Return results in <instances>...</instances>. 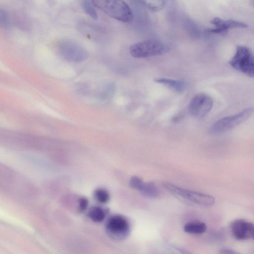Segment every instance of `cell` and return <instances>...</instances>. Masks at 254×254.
<instances>
[{
    "instance_id": "obj_3",
    "label": "cell",
    "mask_w": 254,
    "mask_h": 254,
    "mask_svg": "<svg viewBox=\"0 0 254 254\" xmlns=\"http://www.w3.org/2000/svg\"><path fill=\"white\" fill-rule=\"evenodd\" d=\"M164 188L175 196L196 204L209 206L215 203V198L211 195L180 188L171 183H163Z\"/></svg>"
},
{
    "instance_id": "obj_16",
    "label": "cell",
    "mask_w": 254,
    "mask_h": 254,
    "mask_svg": "<svg viewBox=\"0 0 254 254\" xmlns=\"http://www.w3.org/2000/svg\"><path fill=\"white\" fill-rule=\"evenodd\" d=\"M81 5L84 11L91 18L96 19L98 18V15L94 5L92 3L91 0H81Z\"/></svg>"
},
{
    "instance_id": "obj_14",
    "label": "cell",
    "mask_w": 254,
    "mask_h": 254,
    "mask_svg": "<svg viewBox=\"0 0 254 254\" xmlns=\"http://www.w3.org/2000/svg\"><path fill=\"white\" fill-rule=\"evenodd\" d=\"M139 191L143 195L150 198H156L159 194L156 185L151 182H143Z\"/></svg>"
},
{
    "instance_id": "obj_21",
    "label": "cell",
    "mask_w": 254,
    "mask_h": 254,
    "mask_svg": "<svg viewBox=\"0 0 254 254\" xmlns=\"http://www.w3.org/2000/svg\"><path fill=\"white\" fill-rule=\"evenodd\" d=\"M220 253L224 254H236V252L232 250H230V249H225L221 250Z\"/></svg>"
},
{
    "instance_id": "obj_6",
    "label": "cell",
    "mask_w": 254,
    "mask_h": 254,
    "mask_svg": "<svg viewBox=\"0 0 254 254\" xmlns=\"http://www.w3.org/2000/svg\"><path fill=\"white\" fill-rule=\"evenodd\" d=\"M106 229L108 234L113 238L122 240L126 238L130 230L128 220L120 215L111 216L106 224Z\"/></svg>"
},
{
    "instance_id": "obj_20",
    "label": "cell",
    "mask_w": 254,
    "mask_h": 254,
    "mask_svg": "<svg viewBox=\"0 0 254 254\" xmlns=\"http://www.w3.org/2000/svg\"><path fill=\"white\" fill-rule=\"evenodd\" d=\"M78 210L83 212L85 210L88 205V200L85 197H81L79 200Z\"/></svg>"
},
{
    "instance_id": "obj_10",
    "label": "cell",
    "mask_w": 254,
    "mask_h": 254,
    "mask_svg": "<svg viewBox=\"0 0 254 254\" xmlns=\"http://www.w3.org/2000/svg\"><path fill=\"white\" fill-rule=\"evenodd\" d=\"M210 22L215 28L208 29V31L213 33L222 34L225 33L229 29L234 28H245L248 25L243 22L232 19L224 20L219 17H214Z\"/></svg>"
},
{
    "instance_id": "obj_2",
    "label": "cell",
    "mask_w": 254,
    "mask_h": 254,
    "mask_svg": "<svg viewBox=\"0 0 254 254\" xmlns=\"http://www.w3.org/2000/svg\"><path fill=\"white\" fill-rule=\"evenodd\" d=\"M169 47L157 40H148L135 43L130 47L129 53L135 58H145L167 53Z\"/></svg>"
},
{
    "instance_id": "obj_11",
    "label": "cell",
    "mask_w": 254,
    "mask_h": 254,
    "mask_svg": "<svg viewBox=\"0 0 254 254\" xmlns=\"http://www.w3.org/2000/svg\"><path fill=\"white\" fill-rule=\"evenodd\" d=\"M154 81L163 85L178 93L183 92L186 87V82L181 80L160 77L154 79Z\"/></svg>"
},
{
    "instance_id": "obj_5",
    "label": "cell",
    "mask_w": 254,
    "mask_h": 254,
    "mask_svg": "<svg viewBox=\"0 0 254 254\" xmlns=\"http://www.w3.org/2000/svg\"><path fill=\"white\" fill-rule=\"evenodd\" d=\"M253 112V108L249 107L235 115L222 118L210 127L209 132L211 134H218L226 132L247 121Z\"/></svg>"
},
{
    "instance_id": "obj_15",
    "label": "cell",
    "mask_w": 254,
    "mask_h": 254,
    "mask_svg": "<svg viewBox=\"0 0 254 254\" xmlns=\"http://www.w3.org/2000/svg\"><path fill=\"white\" fill-rule=\"evenodd\" d=\"M107 210L100 206H93L89 210L88 217L95 222H101L105 218Z\"/></svg>"
},
{
    "instance_id": "obj_7",
    "label": "cell",
    "mask_w": 254,
    "mask_h": 254,
    "mask_svg": "<svg viewBox=\"0 0 254 254\" xmlns=\"http://www.w3.org/2000/svg\"><path fill=\"white\" fill-rule=\"evenodd\" d=\"M213 105V102L211 97L204 93H199L190 100L189 111L192 116L201 118L210 112Z\"/></svg>"
},
{
    "instance_id": "obj_17",
    "label": "cell",
    "mask_w": 254,
    "mask_h": 254,
    "mask_svg": "<svg viewBox=\"0 0 254 254\" xmlns=\"http://www.w3.org/2000/svg\"><path fill=\"white\" fill-rule=\"evenodd\" d=\"M94 195L95 199L101 203H106L110 198L109 192L105 189L102 188L96 189L94 192Z\"/></svg>"
},
{
    "instance_id": "obj_13",
    "label": "cell",
    "mask_w": 254,
    "mask_h": 254,
    "mask_svg": "<svg viewBox=\"0 0 254 254\" xmlns=\"http://www.w3.org/2000/svg\"><path fill=\"white\" fill-rule=\"evenodd\" d=\"M143 6L152 11H158L166 5V0H135Z\"/></svg>"
},
{
    "instance_id": "obj_4",
    "label": "cell",
    "mask_w": 254,
    "mask_h": 254,
    "mask_svg": "<svg viewBox=\"0 0 254 254\" xmlns=\"http://www.w3.org/2000/svg\"><path fill=\"white\" fill-rule=\"evenodd\" d=\"M228 63L237 70L249 77H254V56L249 48L244 46H238L234 55Z\"/></svg>"
},
{
    "instance_id": "obj_12",
    "label": "cell",
    "mask_w": 254,
    "mask_h": 254,
    "mask_svg": "<svg viewBox=\"0 0 254 254\" xmlns=\"http://www.w3.org/2000/svg\"><path fill=\"white\" fill-rule=\"evenodd\" d=\"M206 230V224L199 221H193L186 223L184 230L186 233L192 234H202Z\"/></svg>"
},
{
    "instance_id": "obj_9",
    "label": "cell",
    "mask_w": 254,
    "mask_h": 254,
    "mask_svg": "<svg viewBox=\"0 0 254 254\" xmlns=\"http://www.w3.org/2000/svg\"><path fill=\"white\" fill-rule=\"evenodd\" d=\"M231 231L234 237L238 240L253 239L254 236V224L243 219H238L232 222Z\"/></svg>"
},
{
    "instance_id": "obj_19",
    "label": "cell",
    "mask_w": 254,
    "mask_h": 254,
    "mask_svg": "<svg viewBox=\"0 0 254 254\" xmlns=\"http://www.w3.org/2000/svg\"><path fill=\"white\" fill-rule=\"evenodd\" d=\"M8 24V17L7 13L4 10L0 8V27H5Z\"/></svg>"
},
{
    "instance_id": "obj_1",
    "label": "cell",
    "mask_w": 254,
    "mask_h": 254,
    "mask_svg": "<svg viewBox=\"0 0 254 254\" xmlns=\"http://www.w3.org/2000/svg\"><path fill=\"white\" fill-rule=\"evenodd\" d=\"M97 7L109 16L123 22H130L133 14L128 5L123 0H91Z\"/></svg>"
},
{
    "instance_id": "obj_22",
    "label": "cell",
    "mask_w": 254,
    "mask_h": 254,
    "mask_svg": "<svg viewBox=\"0 0 254 254\" xmlns=\"http://www.w3.org/2000/svg\"><path fill=\"white\" fill-rule=\"evenodd\" d=\"M170 1H174L175 0H170Z\"/></svg>"
},
{
    "instance_id": "obj_8",
    "label": "cell",
    "mask_w": 254,
    "mask_h": 254,
    "mask_svg": "<svg viewBox=\"0 0 254 254\" xmlns=\"http://www.w3.org/2000/svg\"><path fill=\"white\" fill-rule=\"evenodd\" d=\"M59 51L64 58L71 61H82L87 57L85 51L82 47L70 41L62 42L59 45Z\"/></svg>"
},
{
    "instance_id": "obj_18",
    "label": "cell",
    "mask_w": 254,
    "mask_h": 254,
    "mask_svg": "<svg viewBox=\"0 0 254 254\" xmlns=\"http://www.w3.org/2000/svg\"><path fill=\"white\" fill-rule=\"evenodd\" d=\"M143 182V181L139 177L134 176L130 180V185L133 189L139 190Z\"/></svg>"
}]
</instances>
